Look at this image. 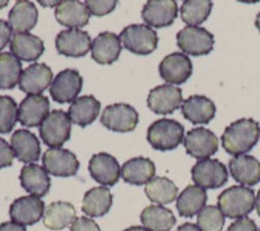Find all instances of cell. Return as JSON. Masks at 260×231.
Segmentation results:
<instances>
[{"label": "cell", "instance_id": "38", "mask_svg": "<svg viewBox=\"0 0 260 231\" xmlns=\"http://www.w3.org/2000/svg\"><path fill=\"white\" fill-rule=\"evenodd\" d=\"M225 216L219 207L208 205L198 213V226L202 231H221Z\"/></svg>", "mask_w": 260, "mask_h": 231}, {"label": "cell", "instance_id": "15", "mask_svg": "<svg viewBox=\"0 0 260 231\" xmlns=\"http://www.w3.org/2000/svg\"><path fill=\"white\" fill-rule=\"evenodd\" d=\"M178 6L173 0H150L142 9V18L147 26L166 27L175 22Z\"/></svg>", "mask_w": 260, "mask_h": 231}, {"label": "cell", "instance_id": "9", "mask_svg": "<svg viewBox=\"0 0 260 231\" xmlns=\"http://www.w3.org/2000/svg\"><path fill=\"white\" fill-rule=\"evenodd\" d=\"M82 77L74 69H65L53 78L50 94L56 103H73L82 90Z\"/></svg>", "mask_w": 260, "mask_h": 231}, {"label": "cell", "instance_id": "11", "mask_svg": "<svg viewBox=\"0 0 260 231\" xmlns=\"http://www.w3.org/2000/svg\"><path fill=\"white\" fill-rule=\"evenodd\" d=\"M183 144L190 156L198 160H206L216 153L219 148V139L208 129L195 128L183 138Z\"/></svg>", "mask_w": 260, "mask_h": 231}, {"label": "cell", "instance_id": "33", "mask_svg": "<svg viewBox=\"0 0 260 231\" xmlns=\"http://www.w3.org/2000/svg\"><path fill=\"white\" fill-rule=\"evenodd\" d=\"M207 202V192L204 188L197 186H187L180 196H177V209L180 216L194 217L198 214Z\"/></svg>", "mask_w": 260, "mask_h": 231}, {"label": "cell", "instance_id": "26", "mask_svg": "<svg viewBox=\"0 0 260 231\" xmlns=\"http://www.w3.org/2000/svg\"><path fill=\"white\" fill-rule=\"evenodd\" d=\"M11 52L18 60L34 61L43 55L45 45L41 38L32 35V34L16 33L11 41Z\"/></svg>", "mask_w": 260, "mask_h": 231}, {"label": "cell", "instance_id": "5", "mask_svg": "<svg viewBox=\"0 0 260 231\" xmlns=\"http://www.w3.org/2000/svg\"><path fill=\"white\" fill-rule=\"evenodd\" d=\"M122 46L136 55H150L157 47L159 38L152 27L147 25H129L120 34Z\"/></svg>", "mask_w": 260, "mask_h": 231}, {"label": "cell", "instance_id": "42", "mask_svg": "<svg viewBox=\"0 0 260 231\" xmlns=\"http://www.w3.org/2000/svg\"><path fill=\"white\" fill-rule=\"evenodd\" d=\"M228 231H257V227L256 223L251 218L243 217V218H238L236 222L232 223Z\"/></svg>", "mask_w": 260, "mask_h": 231}, {"label": "cell", "instance_id": "7", "mask_svg": "<svg viewBox=\"0 0 260 231\" xmlns=\"http://www.w3.org/2000/svg\"><path fill=\"white\" fill-rule=\"evenodd\" d=\"M139 121L138 112L129 104L117 103L108 105L103 110L101 122L103 126L117 133H127L137 128Z\"/></svg>", "mask_w": 260, "mask_h": 231}, {"label": "cell", "instance_id": "20", "mask_svg": "<svg viewBox=\"0 0 260 231\" xmlns=\"http://www.w3.org/2000/svg\"><path fill=\"white\" fill-rule=\"evenodd\" d=\"M122 50L120 36L113 33H101L91 43V56L101 65H111L118 59Z\"/></svg>", "mask_w": 260, "mask_h": 231}, {"label": "cell", "instance_id": "13", "mask_svg": "<svg viewBox=\"0 0 260 231\" xmlns=\"http://www.w3.org/2000/svg\"><path fill=\"white\" fill-rule=\"evenodd\" d=\"M45 203L38 196H21L9 208V216L13 222L22 226L34 225L45 214Z\"/></svg>", "mask_w": 260, "mask_h": 231}, {"label": "cell", "instance_id": "32", "mask_svg": "<svg viewBox=\"0 0 260 231\" xmlns=\"http://www.w3.org/2000/svg\"><path fill=\"white\" fill-rule=\"evenodd\" d=\"M141 222L150 231H169L176 225V217L162 205H150L141 213Z\"/></svg>", "mask_w": 260, "mask_h": 231}, {"label": "cell", "instance_id": "45", "mask_svg": "<svg viewBox=\"0 0 260 231\" xmlns=\"http://www.w3.org/2000/svg\"><path fill=\"white\" fill-rule=\"evenodd\" d=\"M177 231H202V230L199 228L198 225L186 222V223H183V225H181L180 227L177 228Z\"/></svg>", "mask_w": 260, "mask_h": 231}, {"label": "cell", "instance_id": "48", "mask_svg": "<svg viewBox=\"0 0 260 231\" xmlns=\"http://www.w3.org/2000/svg\"><path fill=\"white\" fill-rule=\"evenodd\" d=\"M255 26H256V29L260 31V12L259 15L256 16V20H255Z\"/></svg>", "mask_w": 260, "mask_h": 231}, {"label": "cell", "instance_id": "12", "mask_svg": "<svg viewBox=\"0 0 260 231\" xmlns=\"http://www.w3.org/2000/svg\"><path fill=\"white\" fill-rule=\"evenodd\" d=\"M160 77L168 85H181L190 78L192 64L190 57L181 52H175L161 60L159 65Z\"/></svg>", "mask_w": 260, "mask_h": 231}, {"label": "cell", "instance_id": "16", "mask_svg": "<svg viewBox=\"0 0 260 231\" xmlns=\"http://www.w3.org/2000/svg\"><path fill=\"white\" fill-rule=\"evenodd\" d=\"M91 38L81 29H68L60 31L56 36V50L68 57H82L91 50Z\"/></svg>", "mask_w": 260, "mask_h": 231}, {"label": "cell", "instance_id": "8", "mask_svg": "<svg viewBox=\"0 0 260 231\" xmlns=\"http://www.w3.org/2000/svg\"><path fill=\"white\" fill-rule=\"evenodd\" d=\"M191 178L197 186L215 190L228 182V170L221 161L206 159L192 166Z\"/></svg>", "mask_w": 260, "mask_h": 231}, {"label": "cell", "instance_id": "29", "mask_svg": "<svg viewBox=\"0 0 260 231\" xmlns=\"http://www.w3.org/2000/svg\"><path fill=\"white\" fill-rule=\"evenodd\" d=\"M38 11L31 2L21 0L13 6L8 15V24L16 33H27L37 25Z\"/></svg>", "mask_w": 260, "mask_h": 231}, {"label": "cell", "instance_id": "28", "mask_svg": "<svg viewBox=\"0 0 260 231\" xmlns=\"http://www.w3.org/2000/svg\"><path fill=\"white\" fill-rule=\"evenodd\" d=\"M99 112H101V103L94 96L87 95L77 98L71 104L68 115L73 124L85 128L96 120Z\"/></svg>", "mask_w": 260, "mask_h": 231}, {"label": "cell", "instance_id": "21", "mask_svg": "<svg viewBox=\"0 0 260 231\" xmlns=\"http://www.w3.org/2000/svg\"><path fill=\"white\" fill-rule=\"evenodd\" d=\"M90 12L86 8L85 3L76 0L59 2L55 11V17L57 22L69 29H80L89 24Z\"/></svg>", "mask_w": 260, "mask_h": 231}, {"label": "cell", "instance_id": "47", "mask_svg": "<svg viewBox=\"0 0 260 231\" xmlns=\"http://www.w3.org/2000/svg\"><path fill=\"white\" fill-rule=\"evenodd\" d=\"M124 231H150V230H147L146 227H141V226H132V227L126 228V230Z\"/></svg>", "mask_w": 260, "mask_h": 231}, {"label": "cell", "instance_id": "31", "mask_svg": "<svg viewBox=\"0 0 260 231\" xmlns=\"http://www.w3.org/2000/svg\"><path fill=\"white\" fill-rule=\"evenodd\" d=\"M112 207V194L107 187H94L85 194L82 212L86 216L102 217Z\"/></svg>", "mask_w": 260, "mask_h": 231}, {"label": "cell", "instance_id": "3", "mask_svg": "<svg viewBox=\"0 0 260 231\" xmlns=\"http://www.w3.org/2000/svg\"><path fill=\"white\" fill-rule=\"evenodd\" d=\"M183 126L175 120L161 119L150 125L147 140L157 151H172L177 148L183 140Z\"/></svg>", "mask_w": 260, "mask_h": 231}, {"label": "cell", "instance_id": "40", "mask_svg": "<svg viewBox=\"0 0 260 231\" xmlns=\"http://www.w3.org/2000/svg\"><path fill=\"white\" fill-rule=\"evenodd\" d=\"M71 231H101L94 219L87 217H77L71 225Z\"/></svg>", "mask_w": 260, "mask_h": 231}, {"label": "cell", "instance_id": "41", "mask_svg": "<svg viewBox=\"0 0 260 231\" xmlns=\"http://www.w3.org/2000/svg\"><path fill=\"white\" fill-rule=\"evenodd\" d=\"M13 157H15V153H13L11 144H8V142L0 138V169L12 165Z\"/></svg>", "mask_w": 260, "mask_h": 231}, {"label": "cell", "instance_id": "44", "mask_svg": "<svg viewBox=\"0 0 260 231\" xmlns=\"http://www.w3.org/2000/svg\"><path fill=\"white\" fill-rule=\"evenodd\" d=\"M0 231H26L25 226L16 222H4L0 225Z\"/></svg>", "mask_w": 260, "mask_h": 231}, {"label": "cell", "instance_id": "23", "mask_svg": "<svg viewBox=\"0 0 260 231\" xmlns=\"http://www.w3.org/2000/svg\"><path fill=\"white\" fill-rule=\"evenodd\" d=\"M229 170L234 181L242 186H254L260 182V163L252 156L240 155L229 163Z\"/></svg>", "mask_w": 260, "mask_h": 231}, {"label": "cell", "instance_id": "24", "mask_svg": "<svg viewBox=\"0 0 260 231\" xmlns=\"http://www.w3.org/2000/svg\"><path fill=\"white\" fill-rule=\"evenodd\" d=\"M21 186L32 196H45L50 191L51 179L45 168L37 164H27L20 173Z\"/></svg>", "mask_w": 260, "mask_h": 231}, {"label": "cell", "instance_id": "18", "mask_svg": "<svg viewBox=\"0 0 260 231\" xmlns=\"http://www.w3.org/2000/svg\"><path fill=\"white\" fill-rule=\"evenodd\" d=\"M50 114V101L43 95H27L18 107V121L26 128H37Z\"/></svg>", "mask_w": 260, "mask_h": 231}, {"label": "cell", "instance_id": "17", "mask_svg": "<svg viewBox=\"0 0 260 231\" xmlns=\"http://www.w3.org/2000/svg\"><path fill=\"white\" fill-rule=\"evenodd\" d=\"M53 81L52 70L46 64H32L22 70L18 86L27 95H41Z\"/></svg>", "mask_w": 260, "mask_h": 231}, {"label": "cell", "instance_id": "43", "mask_svg": "<svg viewBox=\"0 0 260 231\" xmlns=\"http://www.w3.org/2000/svg\"><path fill=\"white\" fill-rule=\"evenodd\" d=\"M12 41V27L4 20H0V50Z\"/></svg>", "mask_w": 260, "mask_h": 231}, {"label": "cell", "instance_id": "27", "mask_svg": "<svg viewBox=\"0 0 260 231\" xmlns=\"http://www.w3.org/2000/svg\"><path fill=\"white\" fill-rule=\"evenodd\" d=\"M155 164L146 157H134L122 165L121 177L130 184H147L155 177Z\"/></svg>", "mask_w": 260, "mask_h": 231}, {"label": "cell", "instance_id": "39", "mask_svg": "<svg viewBox=\"0 0 260 231\" xmlns=\"http://www.w3.org/2000/svg\"><path fill=\"white\" fill-rule=\"evenodd\" d=\"M85 6L90 15L101 17V16H106L112 12L117 6V2L116 0H87Z\"/></svg>", "mask_w": 260, "mask_h": 231}, {"label": "cell", "instance_id": "37", "mask_svg": "<svg viewBox=\"0 0 260 231\" xmlns=\"http://www.w3.org/2000/svg\"><path fill=\"white\" fill-rule=\"evenodd\" d=\"M18 121V107L11 96H0V134L11 133Z\"/></svg>", "mask_w": 260, "mask_h": 231}, {"label": "cell", "instance_id": "35", "mask_svg": "<svg viewBox=\"0 0 260 231\" xmlns=\"http://www.w3.org/2000/svg\"><path fill=\"white\" fill-rule=\"evenodd\" d=\"M22 74L21 60L11 52L0 54V89H13Z\"/></svg>", "mask_w": 260, "mask_h": 231}, {"label": "cell", "instance_id": "30", "mask_svg": "<svg viewBox=\"0 0 260 231\" xmlns=\"http://www.w3.org/2000/svg\"><path fill=\"white\" fill-rule=\"evenodd\" d=\"M76 217V208L67 202H55L46 208L43 223L50 230H62L72 225Z\"/></svg>", "mask_w": 260, "mask_h": 231}, {"label": "cell", "instance_id": "2", "mask_svg": "<svg viewBox=\"0 0 260 231\" xmlns=\"http://www.w3.org/2000/svg\"><path fill=\"white\" fill-rule=\"evenodd\" d=\"M220 211L229 218H243L255 208V194L246 186H233L219 196Z\"/></svg>", "mask_w": 260, "mask_h": 231}, {"label": "cell", "instance_id": "1", "mask_svg": "<svg viewBox=\"0 0 260 231\" xmlns=\"http://www.w3.org/2000/svg\"><path fill=\"white\" fill-rule=\"evenodd\" d=\"M260 139V125L252 119H241L225 129L221 143L225 151L234 156L251 151Z\"/></svg>", "mask_w": 260, "mask_h": 231}, {"label": "cell", "instance_id": "50", "mask_svg": "<svg viewBox=\"0 0 260 231\" xmlns=\"http://www.w3.org/2000/svg\"><path fill=\"white\" fill-rule=\"evenodd\" d=\"M259 231H260V230H259Z\"/></svg>", "mask_w": 260, "mask_h": 231}, {"label": "cell", "instance_id": "34", "mask_svg": "<svg viewBox=\"0 0 260 231\" xmlns=\"http://www.w3.org/2000/svg\"><path fill=\"white\" fill-rule=\"evenodd\" d=\"M145 191L150 202L157 205L169 204V203L175 202L178 195V188L175 182L166 177L152 178L146 184Z\"/></svg>", "mask_w": 260, "mask_h": 231}, {"label": "cell", "instance_id": "14", "mask_svg": "<svg viewBox=\"0 0 260 231\" xmlns=\"http://www.w3.org/2000/svg\"><path fill=\"white\" fill-rule=\"evenodd\" d=\"M182 104V91L173 85H160L150 91L147 105L157 114H171Z\"/></svg>", "mask_w": 260, "mask_h": 231}, {"label": "cell", "instance_id": "36", "mask_svg": "<svg viewBox=\"0 0 260 231\" xmlns=\"http://www.w3.org/2000/svg\"><path fill=\"white\" fill-rule=\"evenodd\" d=\"M212 6L210 0H186L181 6V18L189 26H198L211 15Z\"/></svg>", "mask_w": 260, "mask_h": 231}, {"label": "cell", "instance_id": "46", "mask_svg": "<svg viewBox=\"0 0 260 231\" xmlns=\"http://www.w3.org/2000/svg\"><path fill=\"white\" fill-rule=\"evenodd\" d=\"M255 208H256L257 214H259V216H260V190L257 191L256 199H255Z\"/></svg>", "mask_w": 260, "mask_h": 231}, {"label": "cell", "instance_id": "19", "mask_svg": "<svg viewBox=\"0 0 260 231\" xmlns=\"http://www.w3.org/2000/svg\"><path fill=\"white\" fill-rule=\"evenodd\" d=\"M90 175L103 186H113L121 175V168L117 160L106 152H101L91 157L89 163Z\"/></svg>", "mask_w": 260, "mask_h": 231}, {"label": "cell", "instance_id": "25", "mask_svg": "<svg viewBox=\"0 0 260 231\" xmlns=\"http://www.w3.org/2000/svg\"><path fill=\"white\" fill-rule=\"evenodd\" d=\"M183 117L191 124H208L216 114V107L211 99L202 95L190 96L182 103Z\"/></svg>", "mask_w": 260, "mask_h": 231}, {"label": "cell", "instance_id": "6", "mask_svg": "<svg viewBox=\"0 0 260 231\" xmlns=\"http://www.w3.org/2000/svg\"><path fill=\"white\" fill-rule=\"evenodd\" d=\"M177 45L190 56H204L213 50L215 39L204 27L186 26L178 31Z\"/></svg>", "mask_w": 260, "mask_h": 231}, {"label": "cell", "instance_id": "10", "mask_svg": "<svg viewBox=\"0 0 260 231\" xmlns=\"http://www.w3.org/2000/svg\"><path fill=\"white\" fill-rule=\"evenodd\" d=\"M46 172L55 177H72L80 169L77 156L69 149L50 148L42 157Z\"/></svg>", "mask_w": 260, "mask_h": 231}, {"label": "cell", "instance_id": "4", "mask_svg": "<svg viewBox=\"0 0 260 231\" xmlns=\"http://www.w3.org/2000/svg\"><path fill=\"white\" fill-rule=\"evenodd\" d=\"M39 128L43 143L50 148H60L71 138L72 121L64 110H52Z\"/></svg>", "mask_w": 260, "mask_h": 231}, {"label": "cell", "instance_id": "22", "mask_svg": "<svg viewBox=\"0 0 260 231\" xmlns=\"http://www.w3.org/2000/svg\"><path fill=\"white\" fill-rule=\"evenodd\" d=\"M11 147L15 156L22 163L31 164L39 160L41 144L38 138L26 129H20L13 133L11 138Z\"/></svg>", "mask_w": 260, "mask_h": 231}, {"label": "cell", "instance_id": "49", "mask_svg": "<svg viewBox=\"0 0 260 231\" xmlns=\"http://www.w3.org/2000/svg\"><path fill=\"white\" fill-rule=\"evenodd\" d=\"M7 4H8V2H0V8H4Z\"/></svg>", "mask_w": 260, "mask_h": 231}]
</instances>
